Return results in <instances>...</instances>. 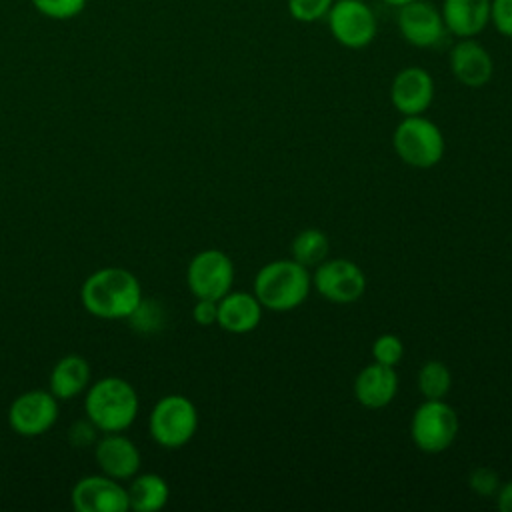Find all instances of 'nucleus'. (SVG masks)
Listing matches in <instances>:
<instances>
[{
  "label": "nucleus",
  "mask_w": 512,
  "mask_h": 512,
  "mask_svg": "<svg viewBox=\"0 0 512 512\" xmlns=\"http://www.w3.org/2000/svg\"><path fill=\"white\" fill-rule=\"evenodd\" d=\"M332 38L350 50L366 48L378 34V20L364 0H334L326 14Z\"/></svg>",
  "instance_id": "obj_7"
},
{
  "label": "nucleus",
  "mask_w": 512,
  "mask_h": 512,
  "mask_svg": "<svg viewBox=\"0 0 512 512\" xmlns=\"http://www.w3.org/2000/svg\"><path fill=\"white\" fill-rule=\"evenodd\" d=\"M128 492V508L134 512H156L166 506L170 498L168 482L154 472L138 474L130 478Z\"/></svg>",
  "instance_id": "obj_20"
},
{
  "label": "nucleus",
  "mask_w": 512,
  "mask_h": 512,
  "mask_svg": "<svg viewBox=\"0 0 512 512\" xmlns=\"http://www.w3.org/2000/svg\"><path fill=\"white\" fill-rule=\"evenodd\" d=\"M192 318L198 326H212L218 320V300H206L196 298V304L192 308Z\"/></svg>",
  "instance_id": "obj_29"
},
{
  "label": "nucleus",
  "mask_w": 512,
  "mask_h": 512,
  "mask_svg": "<svg viewBox=\"0 0 512 512\" xmlns=\"http://www.w3.org/2000/svg\"><path fill=\"white\" fill-rule=\"evenodd\" d=\"M32 4L40 14L48 18L68 20L84 10L86 0H32Z\"/></svg>",
  "instance_id": "obj_26"
},
{
  "label": "nucleus",
  "mask_w": 512,
  "mask_h": 512,
  "mask_svg": "<svg viewBox=\"0 0 512 512\" xmlns=\"http://www.w3.org/2000/svg\"><path fill=\"white\" fill-rule=\"evenodd\" d=\"M334 0H286L288 14L302 24H312L326 18Z\"/></svg>",
  "instance_id": "obj_24"
},
{
  "label": "nucleus",
  "mask_w": 512,
  "mask_h": 512,
  "mask_svg": "<svg viewBox=\"0 0 512 512\" xmlns=\"http://www.w3.org/2000/svg\"><path fill=\"white\" fill-rule=\"evenodd\" d=\"M316 292L334 304H352L366 290L362 268L346 258H326L312 272Z\"/></svg>",
  "instance_id": "obj_9"
},
{
  "label": "nucleus",
  "mask_w": 512,
  "mask_h": 512,
  "mask_svg": "<svg viewBox=\"0 0 512 512\" xmlns=\"http://www.w3.org/2000/svg\"><path fill=\"white\" fill-rule=\"evenodd\" d=\"M398 392V374L394 366L372 362L364 366L354 378V398L370 410L388 406Z\"/></svg>",
  "instance_id": "obj_16"
},
{
  "label": "nucleus",
  "mask_w": 512,
  "mask_h": 512,
  "mask_svg": "<svg viewBox=\"0 0 512 512\" xmlns=\"http://www.w3.org/2000/svg\"><path fill=\"white\" fill-rule=\"evenodd\" d=\"M72 508L76 512H126L128 492L106 474H92L80 478L70 492Z\"/></svg>",
  "instance_id": "obj_12"
},
{
  "label": "nucleus",
  "mask_w": 512,
  "mask_h": 512,
  "mask_svg": "<svg viewBox=\"0 0 512 512\" xmlns=\"http://www.w3.org/2000/svg\"><path fill=\"white\" fill-rule=\"evenodd\" d=\"M490 24L504 38H512V0H492Z\"/></svg>",
  "instance_id": "obj_28"
},
{
  "label": "nucleus",
  "mask_w": 512,
  "mask_h": 512,
  "mask_svg": "<svg viewBox=\"0 0 512 512\" xmlns=\"http://www.w3.org/2000/svg\"><path fill=\"white\" fill-rule=\"evenodd\" d=\"M186 282L196 298L220 300L232 290L234 264L222 250L208 248L198 252L186 270Z\"/></svg>",
  "instance_id": "obj_8"
},
{
  "label": "nucleus",
  "mask_w": 512,
  "mask_h": 512,
  "mask_svg": "<svg viewBox=\"0 0 512 512\" xmlns=\"http://www.w3.org/2000/svg\"><path fill=\"white\" fill-rule=\"evenodd\" d=\"M418 390L428 400H440L446 398L452 386V374L450 368L440 360H428L420 366L418 378H416Z\"/></svg>",
  "instance_id": "obj_22"
},
{
  "label": "nucleus",
  "mask_w": 512,
  "mask_h": 512,
  "mask_svg": "<svg viewBox=\"0 0 512 512\" xmlns=\"http://www.w3.org/2000/svg\"><path fill=\"white\" fill-rule=\"evenodd\" d=\"M396 24L400 36L416 48H432L446 36L440 8L428 0H414L400 6Z\"/></svg>",
  "instance_id": "obj_11"
},
{
  "label": "nucleus",
  "mask_w": 512,
  "mask_h": 512,
  "mask_svg": "<svg viewBox=\"0 0 512 512\" xmlns=\"http://www.w3.org/2000/svg\"><path fill=\"white\" fill-rule=\"evenodd\" d=\"M198 428V410L194 402L182 394L162 396L148 418V430L156 444L164 448H180L192 440Z\"/></svg>",
  "instance_id": "obj_5"
},
{
  "label": "nucleus",
  "mask_w": 512,
  "mask_h": 512,
  "mask_svg": "<svg viewBox=\"0 0 512 512\" xmlns=\"http://www.w3.org/2000/svg\"><path fill=\"white\" fill-rule=\"evenodd\" d=\"M392 146L398 158L414 168L436 166L446 150L442 130L426 116H404L392 136Z\"/></svg>",
  "instance_id": "obj_4"
},
{
  "label": "nucleus",
  "mask_w": 512,
  "mask_h": 512,
  "mask_svg": "<svg viewBox=\"0 0 512 512\" xmlns=\"http://www.w3.org/2000/svg\"><path fill=\"white\" fill-rule=\"evenodd\" d=\"M404 356V342L396 334H380L372 342V358L384 366H396Z\"/></svg>",
  "instance_id": "obj_25"
},
{
  "label": "nucleus",
  "mask_w": 512,
  "mask_h": 512,
  "mask_svg": "<svg viewBox=\"0 0 512 512\" xmlns=\"http://www.w3.org/2000/svg\"><path fill=\"white\" fill-rule=\"evenodd\" d=\"M492 0H442L440 14L446 32L456 38H474L490 24Z\"/></svg>",
  "instance_id": "obj_17"
},
{
  "label": "nucleus",
  "mask_w": 512,
  "mask_h": 512,
  "mask_svg": "<svg viewBox=\"0 0 512 512\" xmlns=\"http://www.w3.org/2000/svg\"><path fill=\"white\" fill-rule=\"evenodd\" d=\"M468 486L474 494H478L482 498H490V496H496V492L500 488V478L492 468L478 466L470 472Z\"/></svg>",
  "instance_id": "obj_27"
},
{
  "label": "nucleus",
  "mask_w": 512,
  "mask_h": 512,
  "mask_svg": "<svg viewBox=\"0 0 512 512\" xmlns=\"http://www.w3.org/2000/svg\"><path fill=\"white\" fill-rule=\"evenodd\" d=\"M90 384V364L76 354L60 358L50 372V392L58 400H70Z\"/></svg>",
  "instance_id": "obj_19"
},
{
  "label": "nucleus",
  "mask_w": 512,
  "mask_h": 512,
  "mask_svg": "<svg viewBox=\"0 0 512 512\" xmlns=\"http://www.w3.org/2000/svg\"><path fill=\"white\" fill-rule=\"evenodd\" d=\"M84 410L96 430L122 432L138 416V394L128 380L106 376L88 388Z\"/></svg>",
  "instance_id": "obj_3"
},
{
  "label": "nucleus",
  "mask_w": 512,
  "mask_h": 512,
  "mask_svg": "<svg viewBox=\"0 0 512 512\" xmlns=\"http://www.w3.org/2000/svg\"><path fill=\"white\" fill-rule=\"evenodd\" d=\"M262 304L254 294L230 290L218 300L216 324L230 334H248L262 320Z\"/></svg>",
  "instance_id": "obj_18"
},
{
  "label": "nucleus",
  "mask_w": 512,
  "mask_h": 512,
  "mask_svg": "<svg viewBox=\"0 0 512 512\" xmlns=\"http://www.w3.org/2000/svg\"><path fill=\"white\" fill-rule=\"evenodd\" d=\"M130 324L142 332V334H150V332H156L162 322H164V310L158 302L154 300H148V298H142L140 304L136 306V310L128 316Z\"/></svg>",
  "instance_id": "obj_23"
},
{
  "label": "nucleus",
  "mask_w": 512,
  "mask_h": 512,
  "mask_svg": "<svg viewBox=\"0 0 512 512\" xmlns=\"http://www.w3.org/2000/svg\"><path fill=\"white\" fill-rule=\"evenodd\" d=\"M312 290V274L294 258L272 260L254 276V296L264 310L290 312L298 308Z\"/></svg>",
  "instance_id": "obj_2"
},
{
  "label": "nucleus",
  "mask_w": 512,
  "mask_h": 512,
  "mask_svg": "<svg viewBox=\"0 0 512 512\" xmlns=\"http://www.w3.org/2000/svg\"><path fill=\"white\" fill-rule=\"evenodd\" d=\"M496 506L502 512H512V480H508L506 484H500L498 492H496Z\"/></svg>",
  "instance_id": "obj_30"
},
{
  "label": "nucleus",
  "mask_w": 512,
  "mask_h": 512,
  "mask_svg": "<svg viewBox=\"0 0 512 512\" xmlns=\"http://www.w3.org/2000/svg\"><path fill=\"white\" fill-rule=\"evenodd\" d=\"M384 4H388V6H394V8H400V6H404V4H408V2H414V0H382Z\"/></svg>",
  "instance_id": "obj_31"
},
{
  "label": "nucleus",
  "mask_w": 512,
  "mask_h": 512,
  "mask_svg": "<svg viewBox=\"0 0 512 512\" xmlns=\"http://www.w3.org/2000/svg\"><path fill=\"white\" fill-rule=\"evenodd\" d=\"M392 106L402 116L424 114L434 100V80L422 66H406L396 72L390 84Z\"/></svg>",
  "instance_id": "obj_13"
},
{
  "label": "nucleus",
  "mask_w": 512,
  "mask_h": 512,
  "mask_svg": "<svg viewBox=\"0 0 512 512\" xmlns=\"http://www.w3.org/2000/svg\"><path fill=\"white\" fill-rule=\"evenodd\" d=\"M458 414L456 410L440 400H424L412 414L410 436L418 450L426 454H438L450 448L458 436Z\"/></svg>",
  "instance_id": "obj_6"
},
{
  "label": "nucleus",
  "mask_w": 512,
  "mask_h": 512,
  "mask_svg": "<svg viewBox=\"0 0 512 512\" xmlns=\"http://www.w3.org/2000/svg\"><path fill=\"white\" fill-rule=\"evenodd\" d=\"M330 254L328 236L318 228H306L298 232L290 244V256L306 268H316Z\"/></svg>",
  "instance_id": "obj_21"
},
{
  "label": "nucleus",
  "mask_w": 512,
  "mask_h": 512,
  "mask_svg": "<svg viewBox=\"0 0 512 512\" xmlns=\"http://www.w3.org/2000/svg\"><path fill=\"white\" fill-rule=\"evenodd\" d=\"M94 458L102 474L114 480H130L140 470V450L136 444L120 432H106L96 442Z\"/></svg>",
  "instance_id": "obj_15"
},
{
  "label": "nucleus",
  "mask_w": 512,
  "mask_h": 512,
  "mask_svg": "<svg viewBox=\"0 0 512 512\" xmlns=\"http://www.w3.org/2000/svg\"><path fill=\"white\" fill-rule=\"evenodd\" d=\"M58 420V398L50 390H30L8 408L10 428L26 438L42 436Z\"/></svg>",
  "instance_id": "obj_10"
},
{
  "label": "nucleus",
  "mask_w": 512,
  "mask_h": 512,
  "mask_svg": "<svg viewBox=\"0 0 512 512\" xmlns=\"http://www.w3.org/2000/svg\"><path fill=\"white\" fill-rule=\"evenodd\" d=\"M142 298L144 296L138 278L130 270L118 266L92 272L80 288V300L84 308L102 320L128 318Z\"/></svg>",
  "instance_id": "obj_1"
},
{
  "label": "nucleus",
  "mask_w": 512,
  "mask_h": 512,
  "mask_svg": "<svg viewBox=\"0 0 512 512\" xmlns=\"http://www.w3.org/2000/svg\"><path fill=\"white\" fill-rule=\"evenodd\" d=\"M448 66L452 76L468 88H482L494 76V60L490 52L474 38H460L450 48Z\"/></svg>",
  "instance_id": "obj_14"
}]
</instances>
